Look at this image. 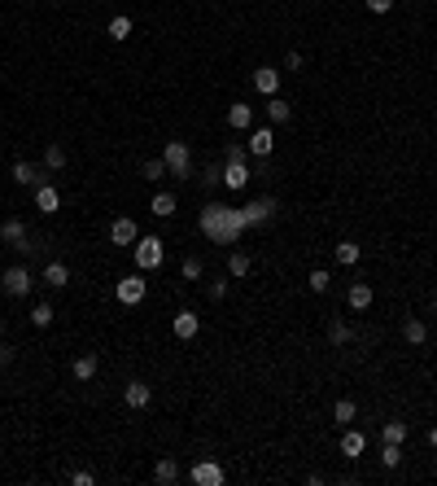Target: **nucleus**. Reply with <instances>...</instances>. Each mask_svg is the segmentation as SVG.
<instances>
[{
    "instance_id": "obj_1",
    "label": "nucleus",
    "mask_w": 437,
    "mask_h": 486,
    "mask_svg": "<svg viewBox=\"0 0 437 486\" xmlns=\"http://www.w3.org/2000/svg\"><path fill=\"white\" fill-rule=\"evenodd\" d=\"M197 228H201V237H210L215 245H237V241L245 237L249 219H245V211H241V206L205 201V206H201V219H197Z\"/></svg>"
},
{
    "instance_id": "obj_2",
    "label": "nucleus",
    "mask_w": 437,
    "mask_h": 486,
    "mask_svg": "<svg viewBox=\"0 0 437 486\" xmlns=\"http://www.w3.org/2000/svg\"><path fill=\"white\" fill-rule=\"evenodd\" d=\"M132 259H136V272H158L162 259H166L162 237H140V241L132 245Z\"/></svg>"
},
{
    "instance_id": "obj_3",
    "label": "nucleus",
    "mask_w": 437,
    "mask_h": 486,
    "mask_svg": "<svg viewBox=\"0 0 437 486\" xmlns=\"http://www.w3.org/2000/svg\"><path fill=\"white\" fill-rule=\"evenodd\" d=\"M162 162H166V175H193V153H188V145L184 140H166V149H162Z\"/></svg>"
},
{
    "instance_id": "obj_4",
    "label": "nucleus",
    "mask_w": 437,
    "mask_h": 486,
    "mask_svg": "<svg viewBox=\"0 0 437 486\" xmlns=\"http://www.w3.org/2000/svg\"><path fill=\"white\" fill-rule=\"evenodd\" d=\"M31 267H22V263H13V267H5V276H0V289H5L9 298H27L31 294Z\"/></svg>"
},
{
    "instance_id": "obj_5",
    "label": "nucleus",
    "mask_w": 437,
    "mask_h": 486,
    "mask_svg": "<svg viewBox=\"0 0 437 486\" xmlns=\"http://www.w3.org/2000/svg\"><path fill=\"white\" fill-rule=\"evenodd\" d=\"M144 289H149V280H144V272H132V276H123L118 285H114V298H118L123 306H136V302L144 298Z\"/></svg>"
},
{
    "instance_id": "obj_6",
    "label": "nucleus",
    "mask_w": 437,
    "mask_h": 486,
    "mask_svg": "<svg viewBox=\"0 0 437 486\" xmlns=\"http://www.w3.org/2000/svg\"><path fill=\"white\" fill-rule=\"evenodd\" d=\"M0 241L13 245V250H22V254L35 250V241L27 237V223H22V219H5V223H0Z\"/></svg>"
},
{
    "instance_id": "obj_7",
    "label": "nucleus",
    "mask_w": 437,
    "mask_h": 486,
    "mask_svg": "<svg viewBox=\"0 0 437 486\" xmlns=\"http://www.w3.org/2000/svg\"><path fill=\"white\" fill-rule=\"evenodd\" d=\"M227 473H223V465L219 460H197V465L188 469V482H197V486H219Z\"/></svg>"
},
{
    "instance_id": "obj_8",
    "label": "nucleus",
    "mask_w": 437,
    "mask_h": 486,
    "mask_svg": "<svg viewBox=\"0 0 437 486\" xmlns=\"http://www.w3.org/2000/svg\"><path fill=\"white\" fill-rule=\"evenodd\" d=\"M110 241H114V245H136V241H140V228H136V219L118 215V219L110 223Z\"/></svg>"
},
{
    "instance_id": "obj_9",
    "label": "nucleus",
    "mask_w": 437,
    "mask_h": 486,
    "mask_svg": "<svg viewBox=\"0 0 437 486\" xmlns=\"http://www.w3.org/2000/svg\"><path fill=\"white\" fill-rule=\"evenodd\" d=\"M171 328H175V338H179V342H193V338L201 333V316H197V311H175Z\"/></svg>"
},
{
    "instance_id": "obj_10",
    "label": "nucleus",
    "mask_w": 437,
    "mask_h": 486,
    "mask_svg": "<svg viewBox=\"0 0 437 486\" xmlns=\"http://www.w3.org/2000/svg\"><path fill=\"white\" fill-rule=\"evenodd\" d=\"M123 399H127V407H136V412H140V407L153 403V386L136 377V381H127V386H123Z\"/></svg>"
},
{
    "instance_id": "obj_11",
    "label": "nucleus",
    "mask_w": 437,
    "mask_h": 486,
    "mask_svg": "<svg viewBox=\"0 0 437 486\" xmlns=\"http://www.w3.org/2000/svg\"><path fill=\"white\" fill-rule=\"evenodd\" d=\"M245 211V219H249V228H259V223H267L271 215H276V197H254L249 206H241Z\"/></svg>"
},
{
    "instance_id": "obj_12",
    "label": "nucleus",
    "mask_w": 437,
    "mask_h": 486,
    "mask_svg": "<svg viewBox=\"0 0 437 486\" xmlns=\"http://www.w3.org/2000/svg\"><path fill=\"white\" fill-rule=\"evenodd\" d=\"M249 162H223V189H232V193H241L245 184H249Z\"/></svg>"
},
{
    "instance_id": "obj_13",
    "label": "nucleus",
    "mask_w": 437,
    "mask_h": 486,
    "mask_svg": "<svg viewBox=\"0 0 437 486\" xmlns=\"http://www.w3.org/2000/svg\"><path fill=\"white\" fill-rule=\"evenodd\" d=\"M153 482H158V486H175V482H184V469H179V460L162 455L158 465H153Z\"/></svg>"
},
{
    "instance_id": "obj_14",
    "label": "nucleus",
    "mask_w": 437,
    "mask_h": 486,
    "mask_svg": "<svg viewBox=\"0 0 437 486\" xmlns=\"http://www.w3.org/2000/svg\"><path fill=\"white\" fill-rule=\"evenodd\" d=\"M245 145H249L254 158H267V153L276 149V132H271V127H254V136H249Z\"/></svg>"
},
{
    "instance_id": "obj_15",
    "label": "nucleus",
    "mask_w": 437,
    "mask_h": 486,
    "mask_svg": "<svg viewBox=\"0 0 437 486\" xmlns=\"http://www.w3.org/2000/svg\"><path fill=\"white\" fill-rule=\"evenodd\" d=\"M35 211L57 215V211H62V193H57L53 184H35Z\"/></svg>"
},
{
    "instance_id": "obj_16",
    "label": "nucleus",
    "mask_w": 437,
    "mask_h": 486,
    "mask_svg": "<svg viewBox=\"0 0 437 486\" xmlns=\"http://www.w3.org/2000/svg\"><path fill=\"white\" fill-rule=\"evenodd\" d=\"M363 451H368V433H363V429H346V433H341V455H346V460H358Z\"/></svg>"
},
{
    "instance_id": "obj_17",
    "label": "nucleus",
    "mask_w": 437,
    "mask_h": 486,
    "mask_svg": "<svg viewBox=\"0 0 437 486\" xmlns=\"http://www.w3.org/2000/svg\"><path fill=\"white\" fill-rule=\"evenodd\" d=\"M227 127H237V132L254 127V106L249 101H232V106H227Z\"/></svg>"
},
{
    "instance_id": "obj_18",
    "label": "nucleus",
    "mask_w": 437,
    "mask_h": 486,
    "mask_svg": "<svg viewBox=\"0 0 437 486\" xmlns=\"http://www.w3.org/2000/svg\"><path fill=\"white\" fill-rule=\"evenodd\" d=\"M254 88H259L263 96H276V88H280V70H276V66H259V70H254Z\"/></svg>"
},
{
    "instance_id": "obj_19",
    "label": "nucleus",
    "mask_w": 437,
    "mask_h": 486,
    "mask_svg": "<svg viewBox=\"0 0 437 486\" xmlns=\"http://www.w3.org/2000/svg\"><path fill=\"white\" fill-rule=\"evenodd\" d=\"M346 302L354 306V311H368V306H372V285H368V280H354V285L346 289Z\"/></svg>"
},
{
    "instance_id": "obj_20",
    "label": "nucleus",
    "mask_w": 437,
    "mask_h": 486,
    "mask_svg": "<svg viewBox=\"0 0 437 486\" xmlns=\"http://www.w3.org/2000/svg\"><path fill=\"white\" fill-rule=\"evenodd\" d=\"M402 338H407L411 346H424V342H429V324H424L420 316H407V320H402Z\"/></svg>"
},
{
    "instance_id": "obj_21",
    "label": "nucleus",
    "mask_w": 437,
    "mask_h": 486,
    "mask_svg": "<svg viewBox=\"0 0 437 486\" xmlns=\"http://www.w3.org/2000/svg\"><path fill=\"white\" fill-rule=\"evenodd\" d=\"M44 285H48V289H66V285H70V267H66L62 259H53V263L44 267Z\"/></svg>"
},
{
    "instance_id": "obj_22",
    "label": "nucleus",
    "mask_w": 437,
    "mask_h": 486,
    "mask_svg": "<svg viewBox=\"0 0 437 486\" xmlns=\"http://www.w3.org/2000/svg\"><path fill=\"white\" fill-rule=\"evenodd\" d=\"M9 175H13V184H22V189H27V184H40V167H35V162H13Z\"/></svg>"
},
{
    "instance_id": "obj_23",
    "label": "nucleus",
    "mask_w": 437,
    "mask_h": 486,
    "mask_svg": "<svg viewBox=\"0 0 437 486\" xmlns=\"http://www.w3.org/2000/svg\"><path fill=\"white\" fill-rule=\"evenodd\" d=\"M175 206H179V201H175V193H158V197L149 201V215H158V219H171V215H175Z\"/></svg>"
},
{
    "instance_id": "obj_24",
    "label": "nucleus",
    "mask_w": 437,
    "mask_h": 486,
    "mask_svg": "<svg viewBox=\"0 0 437 486\" xmlns=\"http://www.w3.org/2000/svg\"><path fill=\"white\" fill-rule=\"evenodd\" d=\"M96 368H101V360H96V355H79V360H74V381H92L96 377Z\"/></svg>"
},
{
    "instance_id": "obj_25",
    "label": "nucleus",
    "mask_w": 437,
    "mask_h": 486,
    "mask_svg": "<svg viewBox=\"0 0 437 486\" xmlns=\"http://www.w3.org/2000/svg\"><path fill=\"white\" fill-rule=\"evenodd\" d=\"M407 433H411L407 421H385V425H380V438H385V443H407Z\"/></svg>"
},
{
    "instance_id": "obj_26",
    "label": "nucleus",
    "mask_w": 437,
    "mask_h": 486,
    "mask_svg": "<svg viewBox=\"0 0 437 486\" xmlns=\"http://www.w3.org/2000/svg\"><path fill=\"white\" fill-rule=\"evenodd\" d=\"M354 416H358L354 399H337V407H332V421H337V425H354Z\"/></svg>"
},
{
    "instance_id": "obj_27",
    "label": "nucleus",
    "mask_w": 437,
    "mask_h": 486,
    "mask_svg": "<svg viewBox=\"0 0 437 486\" xmlns=\"http://www.w3.org/2000/svg\"><path fill=\"white\" fill-rule=\"evenodd\" d=\"M350 338H354V328H350L346 320H332V324H328V342H332V346H346Z\"/></svg>"
},
{
    "instance_id": "obj_28",
    "label": "nucleus",
    "mask_w": 437,
    "mask_h": 486,
    "mask_svg": "<svg viewBox=\"0 0 437 486\" xmlns=\"http://www.w3.org/2000/svg\"><path fill=\"white\" fill-rule=\"evenodd\" d=\"M289 114H293V110H289V101L267 96V118H271V123H289Z\"/></svg>"
},
{
    "instance_id": "obj_29",
    "label": "nucleus",
    "mask_w": 437,
    "mask_h": 486,
    "mask_svg": "<svg viewBox=\"0 0 437 486\" xmlns=\"http://www.w3.org/2000/svg\"><path fill=\"white\" fill-rule=\"evenodd\" d=\"M380 465H385V469H398V465H402V443H385V447H380Z\"/></svg>"
},
{
    "instance_id": "obj_30",
    "label": "nucleus",
    "mask_w": 437,
    "mask_h": 486,
    "mask_svg": "<svg viewBox=\"0 0 437 486\" xmlns=\"http://www.w3.org/2000/svg\"><path fill=\"white\" fill-rule=\"evenodd\" d=\"M53 316H57V311H53L48 302H35V306H31V324H35V328H48V324H53Z\"/></svg>"
},
{
    "instance_id": "obj_31",
    "label": "nucleus",
    "mask_w": 437,
    "mask_h": 486,
    "mask_svg": "<svg viewBox=\"0 0 437 486\" xmlns=\"http://www.w3.org/2000/svg\"><path fill=\"white\" fill-rule=\"evenodd\" d=\"M44 167H48V171H62V167H66V149H62V145H48V149H44Z\"/></svg>"
},
{
    "instance_id": "obj_32",
    "label": "nucleus",
    "mask_w": 437,
    "mask_h": 486,
    "mask_svg": "<svg viewBox=\"0 0 437 486\" xmlns=\"http://www.w3.org/2000/svg\"><path fill=\"white\" fill-rule=\"evenodd\" d=\"M140 175H144L149 184H153V180H166V162H162V158H149V162L140 167Z\"/></svg>"
},
{
    "instance_id": "obj_33",
    "label": "nucleus",
    "mask_w": 437,
    "mask_h": 486,
    "mask_svg": "<svg viewBox=\"0 0 437 486\" xmlns=\"http://www.w3.org/2000/svg\"><path fill=\"white\" fill-rule=\"evenodd\" d=\"M110 35H114V40H127V35H132V18H127V13H114V18H110Z\"/></svg>"
},
{
    "instance_id": "obj_34",
    "label": "nucleus",
    "mask_w": 437,
    "mask_h": 486,
    "mask_svg": "<svg viewBox=\"0 0 437 486\" xmlns=\"http://www.w3.org/2000/svg\"><path fill=\"white\" fill-rule=\"evenodd\" d=\"M249 267H254V263H249V254H245V250H237L232 259H227V272H232V276H249Z\"/></svg>"
},
{
    "instance_id": "obj_35",
    "label": "nucleus",
    "mask_w": 437,
    "mask_h": 486,
    "mask_svg": "<svg viewBox=\"0 0 437 486\" xmlns=\"http://www.w3.org/2000/svg\"><path fill=\"white\" fill-rule=\"evenodd\" d=\"M337 263H346V267L358 263V245L354 241H337Z\"/></svg>"
},
{
    "instance_id": "obj_36",
    "label": "nucleus",
    "mask_w": 437,
    "mask_h": 486,
    "mask_svg": "<svg viewBox=\"0 0 437 486\" xmlns=\"http://www.w3.org/2000/svg\"><path fill=\"white\" fill-rule=\"evenodd\" d=\"M219 184H223V167H219V162H210V167L201 171V189H219Z\"/></svg>"
},
{
    "instance_id": "obj_37",
    "label": "nucleus",
    "mask_w": 437,
    "mask_h": 486,
    "mask_svg": "<svg viewBox=\"0 0 437 486\" xmlns=\"http://www.w3.org/2000/svg\"><path fill=\"white\" fill-rule=\"evenodd\" d=\"M306 285H311V289H315V294H328V285H332V276H328V272H324V267H315V272H311V276H306Z\"/></svg>"
},
{
    "instance_id": "obj_38",
    "label": "nucleus",
    "mask_w": 437,
    "mask_h": 486,
    "mask_svg": "<svg viewBox=\"0 0 437 486\" xmlns=\"http://www.w3.org/2000/svg\"><path fill=\"white\" fill-rule=\"evenodd\" d=\"M223 162H249V145H237L232 140V145L223 149Z\"/></svg>"
},
{
    "instance_id": "obj_39",
    "label": "nucleus",
    "mask_w": 437,
    "mask_h": 486,
    "mask_svg": "<svg viewBox=\"0 0 437 486\" xmlns=\"http://www.w3.org/2000/svg\"><path fill=\"white\" fill-rule=\"evenodd\" d=\"M179 276H184V280H197V276H201V259H197V254H188V259H184Z\"/></svg>"
},
{
    "instance_id": "obj_40",
    "label": "nucleus",
    "mask_w": 437,
    "mask_h": 486,
    "mask_svg": "<svg viewBox=\"0 0 437 486\" xmlns=\"http://www.w3.org/2000/svg\"><path fill=\"white\" fill-rule=\"evenodd\" d=\"M205 294H210V302L227 298V280H210V285H205Z\"/></svg>"
},
{
    "instance_id": "obj_41",
    "label": "nucleus",
    "mask_w": 437,
    "mask_h": 486,
    "mask_svg": "<svg viewBox=\"0 0 437 486\" xmlns=\"http://www.w3.org/2000/svg\"><path fill=\"white\" fill-rule=\"evenodd\" d=\"M306 66V57L297 53V48H289V57H285V70H302Z\"/></svg>"
},
{
    "instance_id": "obj_42",
    "label": "nucleus",
    "mask_w": 437,
    "mask_h": 486,
    "mask_svg": "<svg viewBox=\"0 0 437 486\" xmlns=\"http://www.w3.org/2000/svg\"><path fill=\"white\" fill-rule=\"evenodd\" d=\"M368 9H372V13H390L394 0H368Z\"/></svg>"
},
{
    "instance_id": "obj_43",
    "label": "nucleus",
    "mask_w": 437,
    "mask_h": 486,
    "mask_svg": "<svg viewBox=\"0 0 437 486\" xmlns=\"http://www.w3.org/2000/svg\"><path fill=\"white\" fill-rule=\"evenodd\" d=\"M70 482H74V486H96V477H92V473H88V469H79V473H74V477H70Z\"/></svg>"
},
{
    "instance_id": "obj_44",
    "label": "nucleus",
    "mask_w": 437,
    "mask_h": 486,
    "mask_svg": "<svg viewBox=\"0 0 437 486\" xmlns=\"http://www.w3.org/2000/svg\"><path fill=\"white\" fill-rule=\"evenodd\" d=\"M13 364V350H5V346H0V368H9Z\"/></svg>"
},
{
    "instance_id": "obj_45",
    "label": "nucleus",
    "mask_w": 437,
    "mask_h": 486,
    "mask_svg": "<svg viewBox=\"0 0 437 486\" xmlns=\"http://www.w3.org/2000/svg\"><path fill=\"white\" fill-rule=\"evenodd\" d=\"M429 443H433V447H437V425H433V429H429Z\"/></svg>"
},
{
    "instance_id": "obj_46",
    "label": "nucleus",
    "mask_w": 437,
    "mask_h": 486,
    "mask_svg": "<svg viewBox=\"0 0 437 486\" xmlns=\"http://www.w3.org/2000/svg\"><path fill=\"white\" fill-rule=\"evenodd\" d=\"M0 333H5V320H0Z\"/></svg>"
}]
</instances>
